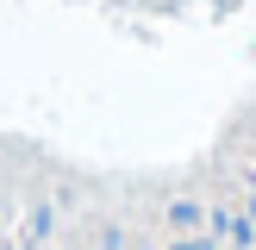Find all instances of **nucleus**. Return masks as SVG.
<instances>
[{"label":"nucleus","instance_id":"1","mask_svg":"<svg viewBox=\"0 0 256 250\" xmlns=\"http://www.w3.org/2000/svg\"><path fill=\"white\" fill-rule=\"evenodd\" d=\"M206 225H212V238H225L232 250H250V244H256L250 212H238V206H212V212H206Z\"/></svg>","mask_w":256,"mask_h":250},{"label":"nucleus","instance_id":"2","mask_svg":"<svg viewBox=\"0 0 256 250\" xmlns=\"http://www.w3.org/2000/svg\"><path fill=\"white\" fill-rule=\"evenodd\" d=\"M169 225H175L182 238H194V225H200V206H194V200H175V206H169Z\"/></svg>","mask_w":256,"mask_h":250},{"label":"nucleus","instance_id":"3","mask_svg":"<svg viewBox=\"0 0 256 250\" xmlns=\"http://www.w3.org/2000/svg\"><path fill=\"white\" fill-rule=\"evenodd\" d=\"M169 250H212V238H175Z\"/></svg>","mask_w":256,"mask_h":250}]
</instances>
